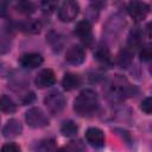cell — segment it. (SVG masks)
Here are the masks:
<instances>
[{"instance_id":"cell-17","label":"cell","mask_w":152,"mask_h":152,"mask_svg":"<svg viewBox=\"0 0 152 152\" xmlns=\"http://www.w3.org/2000/svg\"><path fill=\"white\" fill-rule=\"evenodd\" d=\"M77 131H78V127L72 120H66L61 126V133L64 137H68V138L75 137L77 134Z\"/></svg>"},{"instance_id":"cell-10","label":"cell","mask_w":152,"mask_h":152,"mask_svg":"<svg viewBox=\"0 0 152 152\" xmlns=\"http://www.w3.org/2000/svg\"><path fill=\"white\" fill-rule=\"evenodd\" d=\"M19 63L23 68L25 69H36L38 66L42 65L43 63V57L42 55L39 53H36V52H30V53H24L20 59H19Z\"/></svg>"},{"instance_id":"cell-9","label":"cell","mask_w":152,"mask_h":152,"mask_svg":"<svg viewBox=\"0 0 152 152\" xmlns=\"http://www.w3.org/2000/svg\"><path fill=\"white\" fill-rule=\"evenodd\" d=\"M56 81L55 77V72L51 69H43L38 72V75L36 76L34 83L38 88H49L51 87Z\"/></svg>"},{"instance_id":"cell-26","label":"cell","mask_w":152,"mask_h":152,"mask_svg":"<svg viewBox=\"0 0 152 152\" xmlns=\"http://www.w3.org/2000/svg\"><path fill=\"white\" fill-rule=\"evenodd\" d=\"M42 6H43V10L45 12H51L55 8V4L53 2H43Z\"/></svg>"},{"instance_id":"cell-20","label":"cell","mask_w":152,"mask_h":152,"mask_svg":"<svg viewBox=\"0 0 152 152\" xmlns=\"http://www.w3.org/2000/svg\"><path fill=\"white\" fill-rule=\"evenodd\" d=\"M131 59H132V51L128 48L125 49V50H122L120 52V55H119V58H118L120 65L121 66H125V68L131 63Z\"/></svg>"},{"instance_id":"cell-2","label":"cell","mask_w":152,"mask_h":152,"mask_svg":"<svg viewBox=\"0 0 152 152\" xmlns=\"http://www.w3.org/2000/svg\"><path fill=\"white\" fill-rule=\"evenodd\" d=\"M134 94V87L131 86L125 78L116 77L112 81L108 88V95L113 100H122Z\"/></svg>"},{"instance_id":"cell-7","label":"cell","mask_w":152,"mask_h":152,"mask_svg":"<svg viewBox=\"0 0 152 152\" xmlns=\"http://www.w3.org/2000/svg\"><path fill=\"white\" fill-rule=\"evenodd\" d=\"M86 59V52L80 45H71L65 52V61L70 64L78 65L82 64Z\"/></svg>"},{"instance_id":"cell-12","label":"cell","mask_w":152,"mask_h":152,"mask_svg":"<svg viewBox=\"0 0 152 152\" xmlns=\"http://www.w3.org/2000/svg\"><path fill=\"white\" fill-rule=\"evenodd\" d=\"M75 34L83 42L89 43L91 40V25L88 20H81L75 26Z\"/></svg>"},{"instance_id":"cell-6","label":"cell","mask_w":152,"mask_h":152,"mask_svg":"<svg viewBox=\"0 0 152 152\" xmlns=\"http://www.w3.org/2000/svg\"><path fill=\"white\" fill-rule=\"evenodd\" d=\"M127 11H128L129 15L134 20L140 21V20H142V19L146 18V15H147V13L150 11V7L145 2H141V1H132V2L128 4Z\"/></svg>"},{"instance_id":"cell-19","label":"cell","mask_w":152,"mask_h":152,"mask_svg":"<svg viewBox=\"0 0 152 152\" xmlns=\"http://www.w3.org/2000/svg\"><path fill=\"white\" fill-rule=\"evenodd\" d=\"M0 108L5 113H13L15 110V104L7 95H2L0 100Z\"/></svg>"},{"instance_id":"cell-23","label":"cell","mask_w":152,"mask_h":152,"mask_svg":"<svg viewBox=\"0 0 152 152\" xmlns=\"http://www.w3.org/2000/svg\"><path fill=\"white\" fill-rule=\"evenodd\" d=\"M63 152H83V145L80 141H71L70 144H68L66 146L62 147Z\"/></svg>"},{"instance_id":"cell-15","label":"cell","mask_w":152,"mask_h":152,"mask_svg":"<svg viewBox=\"0 0 152 152\" xmlns=\"http://www.w3.org/2000/svg\"><path fill=\"white\" fill-rule=\"evenodd\" d=\"M34 152H56V141L52 138L42 139L33 146Z\"/></svg>"},{"instance_id":"cell-27","label":"cell","mask_w":152,"mask_h":152,"mask_svg":"<svg viewBox=\"0 0 152 152\" xmlns=\"http://www.w3.org/2000/svg\"><path fill=\"white\" fill-rule=\"evenodd\" d=\"M150 72L152 74V63H151V66H150Z\"/></svg>"},{"instance_id":"cell-13","label":"cell","mask_w":152,"mask_h":152,"mask_svg":"<svg viewBox=\"0 0 152 152\" xmlns=\"http://www.w3.org/2000/svg\"><path fill=\"white\" fill-rule=\"evenodd\" d=\"M142 31L139 28V27H135L133 28L131 32H129V36H128V40H127V48L132 51L137 48H140L141 44H142Z\"/></svg>"},{"instance_id":"cell-11","label":"cell","mask_w":152,"mask_h":152,"mask_svg":"<svg viewBox=\"0 0 152 152\" xmlns=\"http://www.w3.org/2000/svg\"><path fill=\"white\" fill-rule=\"evenodd\" d=\"M21 124L17 119L8 120L2 127V135L5 138H15L21 133Z\"/></svg>"},{"instance_id":"cell-24","label":"cell","mask_w":152,"mask_h":152,"mask_svg":"<svg viewBox=\"0 0 152 152\" xmlns=\"http://www.w3.org/2000/svg\"><path fill=\"white\" fill-rule=\"evenodd\" d=\"M140 109L146 114H152V97H146L140 103Z\"/></svg>"},{"instance_id":"cell-21","label":"cell","mask_w":152,"mask_h":152,"mask_svg":"<svg viewBox=\"0 0 152 152\" xmlns=\"http://www.w3.org/2000/svg\"><path fill=\"white\" fill-rule=\"evenodd\" d=\"M140 58L141 61H152V44H145L140 49Z\"/></svg>"},{"instance_id":"cell-5","label":"cell","mask_w":152,"mask_h":152,"mask_svg":"<svg viewBox=\"0 0 152 152\" xmlns=\"http://www.w3.org/2000/svg\"><path fill=\"white\" fill-rule=\"evenodd\" d=\"M80 11V6L76 1H64L58 7V18L63 23L72 21Z\"/></svg>"},{"instance_id":"cell-3","label":"cell","mask_w":152,"mask_h":152,"mask_svg":"<svg viewBox=\"0 0 152 152\" xmlns=\"http://www.w3.org/2000/svg\"><path fill=\"white\" fill-rule=\"evenodd\" d=\"M44 103H45L48 110L51 114L56 115V114H59L64 109V107L66 104V100H65V97H64V95L62 93H59V91L56 90V91L49 93L45 96Z\"/></svg>"},{"instance_id":"cell-1","label":"cell","mask_w":152,"mask_h":152,"mask_svg":"<svg viewBox=\"0 0 152 152\" xmlns=\"http://www.w3.org/2000/svg\"><path fill=\"white\" fill-rule=\"evenodd\" d=\"M99 107V96L93 89L82 90L74 101V109L81 116H88L96 112Z\"/></svg>"},{"instance_id":"cell-22","label":"cell","mask_w":152,"mask_h":152,"mask_svg":"<svg viewBox=\"0 0 152 152\" xmlns=\"http://www.w3.org/2000/svg\"><path fill=\"white\" fill-rule=\"evenodd\" d=\"M17 8L19 12H21L24 14H30L34 11V5L32 2H28V1H20L17 5Z\"/></svg>"},{"instance_id":"cell-8","label":"cell","mask_w":152,"mask_h":152,"mask_svg":"<svg viewBox=\"0 0 152 152\" xmlns=\"http://www.w3.org/2000/svg\"><path fill=\"white\" fill-rule=\"evenodd\" d=\"M86 140L93 147L100 148L104 146V134L97 127H89L86 131Z\"/></svg>"},{"instance_id":"cell-4","label":"cell","mask_w":152,"mask_h":152,"mask_svg":"<svg viewBox=\"0 0 152 152\" xmlns=\"http://www.w3.org/2000/svg\"><path fill=\"white\" fill-rule=\"evenodd\" d=\"M25 120L27 125L32 128H43L49 125V119L46 114L38 107L30 108L25 114Z\"/></svg>"},{"instance_id":"cell-25","label":"cell","mask_w":152,"mask_h":152,"mask_svg":"<svg viewBox=\"0 0 152 152\" xmlns=\"http://www.w3.org/2000/svg\"><path fill=\"white\" fill-rule=\"evenodd\" d=\"M1 152H20V147L14 142H8L2 146Z\"/></svg>"},{"instance_id":"cell-14","label":"cell","mask_w":152,"mask_h":152,"mask_svg":"<svg viewBox=\"0 0 152 152\" xmlns=\"http://www.w3.org/2000/svg\"><path fill=\"white\" fill-rule=\"evenodd\" d=\"M62 86L65 90H74L76 88H78L81 86V78L78 75L72 74V72H68L63 76L62 80Z\"/></svg>"},{"instance_id":"cell-18","label":"cell","mask_w":152,"mask_h":152,"mask_svg":"<svg viewBox=\"0 0 152 152\" xmlns=\"http://www.w3.org/2000/svg\"><path fill=\"white\" fill-rule=\"evenodd\" d=\"M94 56L101 63H108L110 61V53L106 46H99L94 52Z\"/></svg>"},{"instance_id":"cell-16","label":"cell","mask_w":152,"mask_h":152,"mask_svg":"<svg viewBox=\"0 0 152 152\" xmlns=\"http://www.w3.org/2000/svg\"><path fill=\"white\" fill-rule=\"evenodd\" d=\"M19 28L26 33H31V34H36V33H39L40 32V28H42V24L36 20V19H27L25 21H23L20 25H19Z\"/></svg>"}]
</instances>
